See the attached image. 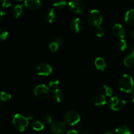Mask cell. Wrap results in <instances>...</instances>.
<instances>
[{
    "instance_id": "cell-1",
    "label": "cell",
    "mask_w": 134,
    "mask_h": 134,
    "mask_svg": "<svg viewBox=\"0 0 134 134\" xmlns=\"http://www.w3.org/2000/svg\"><path fill=\"white\" fill-rule=\"evenodd\" d=\"M34 117L33 115H30L26 117L20 114H16L13 119V126L18 132H24L28 126L29 121L33 120Z\"/></svg>"
},
{
    "instance_id": "cell-2",
    "label": "cell",
    "mask_w": 134,
    "mask_h": 134,
    "mask_svg": "<svg viewBox=\"0 0 134 134\" xmlns=\"http://www.w3.org/2000/svg\"><path fill=\"white\" fill-rule=\"evenodd\" d=\"M119 88L124 92L130 93L134 90V81L130 75L124 74L120 77L119 82Z\"/></svg>"
},
{
    "instance_id": "cell-3",
    "label": "cell",
    "mask_w": 134,
    "mask_h": 134,
    "mask_svg": "<svg viewBox=\"0 0 134 134\" xmlns=\"http://www.w3.org/2000/svg\"><path fill=\"white\" fill-rule=\"evenodd\" d=\"M103 20V16L100 11L97 9H94L90 12L88 16V23L93 27H98L100 26Z\"/></svg>"
},
{
    "instance_id": "cell-4",
    "label": "cell",
    "mask_w": 134,
    "mask_h": 134,
    "mask_svg": "<svg viewBox=\"0 0 134 134\" xmlns=\"http://www.w3.org/2000/svg\"><path fill=\"white\" fill-rule=\"evenodd\" d=\"M109 107L112 110L115 111H119L125 107L126 102L121 98L117 96L112 97L109 99L108 102Z\"/></svg>"
},
{
    "instance_id": "cell-5",
    "label": "cell",
    "mask_w": 134,
    "mask_h": 134,
    "mask_svg": "<svg viewBox=\"0 0 134 134\" xmlns=\"http://www.w3.org/2000/svg\"><path fill=\"white\" fill-rule=\"evenodd\" d=\"M64 120L65 124L69 126H74L81 121V116L76 111H70L64 115Z\"/></svg>"
},
{
    "instance_id": "cell-6",
    "label": "cell",
    "mask_w": 134,
    "mask_h": 134,
    "mask_svg": "<svg viewBox=\"0 0 134 134\" xmlns=\"http://www.w3.org/2000/svg\"><path fill=\"white\" fill-rule=\"evenodd\" d=\"M68 6L69 9L75 14H82L85 12V4L82 0H70Z\"/></svg>"
},
{
    "instance_id": "cell-7",
    "label": "cell",
    "mask_w": 134,
    "mask_h": 134,
    "mask_svg": "<svg viewBox=\"0 0 134 134\" xmlns=\"http://www.w3.org/2000/svg\"><path fill=\"white\" fill-rule=\"evenodd\" d=\"M34 94L39 99H45L50 95V88L45 85H39L34 88Z\"/></svg>"
},
{
    "instance_id": "cell-8",
    "label": "cell",
    "mask_w": 134,
    "mask_h": 134,
    "mask_svg": "<svg viewBox=\"0 0 134 134\" xmlns=\"http://www.w3.org/2000/svg\"><path fill=\"white\" fill-rule=\"evenodd\" d=\"M51 134H65L66 126L65 123L62 121H54L51 126Z\"/></svg>"
},
{
    "instance_id": "cell-9",
    "label": "cell",
    "mask_w": 134,
    "mask_h": 134,
    "mask_svg": "<svg viewBox=\"0 0 134 134\" xmlns=\"http://www.w3.org/2000/svg\"><path fill=\"white\" fill-rule=\"evenodd\" d=\"M37 73L39 76H48L52 72V68L51 65L46 63H41L37 66Z\"/></svg>"
},
{
    "instance_id": "cell-10",
    "label": "cell",
    "mask_w": 134,
    "mask_h": 134,
    "mask_svg": "<svg viewBox=\"0 0 134 134\" xmlns=\"http://www.w3.org/2000/svg\"><path fill=\"white\" fill-rule=\"evenodd\" d=\"M113 35L116 37L122 39L126 36V30L124 27L120 24H115L112 28Z\"/></svg>"
},
{
    "instance_id": "cell-11",
    "label": "cell",
    "mask_w": 134,
    "mask_h": 134,
    "mask_svg": "<svg viewBox=\"0 0 134 134\" xmlns=\"http://www.w3.org/2000/svg\"><path fill=\"white\" fill-rule=\"evenodd\" d=\"M71 28L75 33H80L83 28V23L81 18H75L71 22Z\"/></svg>"
},
{
    "instance_id": "cell-12",
    "label": "cell",
    "mask_w": 134,
    "mask_h": 134,
    "mask_svg": "<svg viewBox=\"0 0 134 134\" xmlns=\"http://www.w3.org/2000/svg\"><path fill=\"white\" fill-rule=\"evenodd\" d=\"M24 5L27 9L31 10H37L42 5L41 0H24Z\"/></svg>"
},
{
    "instance_id": "cell-13",
    "label": "cell",
    "mask_w": 134,
    "mask_h": 134,
    "mask_svg": "<svg viewBox=\"0 0 134 134\" xmlns=\"http://www.w3.org/2000/svg\"><path fill=\"white\" fill-rule=\"evenodd\" d=\"M51 98L55 103H60L64 98V94L60 89H54L51 94Z\"/></svg>"
},
{
    "instance_id": "cell-14",
    "label": "cell",
    "mask_w": 134,
    "mask_h": 134,
    "mask_svg": "<svg viewBox=\"0 0 134 134\" xmlns=\"http://www.w3.org/2000/svg\"><path fill=\"white\" fill-rule=\"evenodd\" d=\"M56 16V11L52 8L47 9L44 13V20H45L46 22H48V23H52L55 20Z\"/></svg>"
},
{
    "instance_id": "cell-15",
    "label": "cell",
    "mask_w": 134,
    "mask_h": 134,
    "mask_svg": "<svg viewBox=\"0 0 134 134\" xmlns=\"http://www.w3.org/2000/svg\"><path fill=\"white\" fill-rule=\"evenodd\" d=\"M25 12L24 7L22 5H17L13 9V14L14 18H20L24 15Z\"/></svg>"
},
{
    "instance_id": "cell-16",
    "label": "cell",
    "mask_w": 134,
    "mask_h": 134,
    "mask_svg": "<svg viewBox=\"0 0 134 134\" xmlns=\"http://www.w3.org/2000/svg\"><path fill=\"white\" fill-rule=\"evenodd\" d=\"M124 20L128 25H134V9H130L126 12L124 16Z\"/></svg>"
},
{
    "instance_id": "cell-17",
    "label": "cell",
    "mask_w": 134,
    "mask_h": 134,
    "mask_svg": "<svg viewBox=\"0 0 134 134\" xmlns=\"http://www.w3.org/2000/svg\"><path fill=\"white\" fill-rule=\"evenodd\" d=\"M95 65L98 70L104 71L107 67V64L103 58L98 57L95 60Z\"/></svg>"
},
{
    "instance_id": "cell-18",
    "label": "cell",
    "mask_w": 134,
    "mask_h": 134,
    "mask_svg": "<svg viewBox=\"0 0 134 134\" xmlns=\"http://www.w3.org/2000/svg\"><path fill=\"white\" fill-rule=\"evenodd\" d=\"M124 64L128 68L134 67V52H132L124 58Z\"/></svg>"
},
{
    "instance_id": "cell-19",
    "label": "cell",
    "mask_w": 134,
    "mask_h": 134,
    "mask_svg": "<svg viewBox=\"0 0 134 134\" xmlns=\"http://www.w3.org/2000/svg\"><path fill=\"white\" fill-rule=\"evenodd\" d=\"M106 98L103 94L97 96L94 99V104L96 106H103L106 104Z\"/></svg>"
},
{
    "instance_id": "cell-20",
    "label": "cell",
    "mask_w": 134,
    "mask_h": 134,
    "mask_svg": "<svg viewBox=\"0 0 134 134\" xmlns=\"http://www.w3.org/2000/svg\"><path fill=\"white\" fill-rule=\"evenodd\" d=\"M116 134H131L130 129L125 125H120L115 129Z\"/></svg>"
},
{
    "instance_id": "cell-21",
    "label": "cell",
    "mask_w": 134,
    "mask_h": 134,
    "mask_svg": "<svg viewBox=\"0 0 134 134\" xmlns=\"http://www.w3.org/2000/svg\"><path fill=\"white\" fill-rule=\"evenodd\" d=\"M31 127H32L33 130L35 131H41L44 129V125L42 122L39 121V120H34L31 122Z\"/></svg>"
},
{
    "instance_id": "cell-22",
    "label": "cell",
    "mask_w": 134,
    "mask_h": 134,
    "mask_svg": "<svg viewBox=\"0 0 134 134\" xmlns=\"http://www.w3.org/2000/svg\"><path fill=\"white\" fill-rule=\"evenodd\" d=\"M52 5L55 9H62L66 7L67 1L65 0H54Z\"/></svg>"
},
{
    "instance_id": "cell-23",
    "label": "cell",
    "mask_w": 134,
    "mask_h": 134,
    "mask_svg": "<svg viewBox=\"0 0 134 134\" xmlns=\"http://www.w3.org/2000/svg\"><path fill=\"white\" fill-rule=\"evenodd\" d=\"M103 93H104L105 95L107 97L112 96L113 94V89L111 88V86H108V85H103Z\"/></svg>"
},
{
    "instance_id": "cell-24",
    "label": "cell",
    "mask_w": 134,
    "mask_h": 134,
    "mask_svg": "<svg viewBox=\"0 0 134 134\" xmlns=\"http://www.w3.org/2000/svg\"><path fill=\"white\" fill-rule=\"evenodd\" d=\"M11 99V95L9 92L2 91L1 93V99L3 102H8Z\"/></svg>"
},
{
    "instance_id": "cell-25",
    "label": "cell",
    "mask_w": 134,
    "mask_h": 134,
    "mask_svg": "<svg viewBox=\"0 0 134 134\" xmlns=\"http://www.w3.org/2000/svg\"><path fill=\"white\" fill-rule=\"evenodd\" d=\"M42 119H43V122L47 124H52V117L51 115L49 114H44L42 116Z\"/></svg>"
},
{
    "instance_id": "cell-26",
    "label": "cell",
    "mask_w": 134,
    "mask_h": 134,
    "mask_svg": "<svg viewBox=\"0 0 134 134\" xmlns=\"http://www.w3.org/2000/svg\"><path fill=\"white\" fill-rule=\"evenodd\" d=\"M118 47L121 51H124L127 48V43L124 39H120L118 43Z\"/></svg>"
},
{
    "instance_id": "cell-27",
    "label": "cell",
    "mask_w": 134,
    "mask_h": 134,
    "mask_svg": "<svg viewBox=\"0 0 134 134\" xmlns=\"http://www.w3.org/2000/svg\"><path fill=\"white\" fill-rule=\"evenodd\" d=\"M60 44L58 43H56V41H52V43H50L49 44V49L50 51L52 52H56V51L58 50L59 47H60Z\"/></svg>"
},
{
    "instance_id": "cell-28",
    "label": "cell",
    "mask_w": 134,
    "mask_h": 134,
    "mask_svg": "<svg viewBox=\"0 0 134 134\" xmlns=\"http://www.w3.org/2000/svg\"><path fill=\"white\" fill-rule=\"evenodd\" d=\"M9 35V33L7 31L5 30L1 29V31H0V39L1 41H5L7 39V37Z\"/></svg>"
},
{
    "instance_id": "cell-29",
    "label": "cell",
    "mask_w": 134,
    "mask_h": 134,
    "mask_svg": "<svg viewBox=\"0 0 134 134\" xmlns=\"http://www.w3.org/2000/svg\"><path fill=\"white\" fill-rule=\"evenodd\" d=\"M95 33L97 37H102L104 35V30H103V29L101 26H98V27H97L96 28Z\"/></svg>"
},
{
    "instance_id": "cell-30",
    "label": "cell",
    "mask_w": 134,
    "mask_h": 134,
    "mask_svg": "<svg viewBox=\"0 0 134 134\" xmlns=\"http://www.w3.org/2000/svg\"><path fill=\"white\" fill-rule=\"evenodd\" d=\"M50 88H56L59 85V81L58 79H52L48 83Z\"/></svg>"
},
{
    "instance_id": "cell-31",
    "label": "cell",
    "mask_w": 134,
    "mask_h": 134,
    "mask_svg": "<svg viewBox=\"0 0 134 134\" xmlns=\"http://www.w3.org/2000/svg\"><path fill=\"white\" fill-rule=\"evenodd\" d=\"M11 5V1L10 0H3L2 6L4 8H8Z\"/></svg>"
},
{
    "instance_id": "cell-32",
    "label": "cell",
    "mask_w": 134,
    "mask_h": 134,
    "mask_svg": "<svg viewBox=\"0 0 134 134\" xmlns=\"http://www.w3.org/2000/svg\"><path fill=\"white\" fill-rule=\"evenodd\" d=\"M78 132L79 133H81V134H89V132L88 131V130H86V128H81V127L79 128Z\"/></svg>"
},
{
    "instance_id": "cell-33",
    "label": "cell",
    "mask_w": 134,
    "mask_h": 134,
    "mask_svg": "<svg viewBox=\"0 0 134 134\" xmlns=\"http://www.w3.org/2000/svg\"><path fill=\"white\" fill-rule=\"evenodd\" d=\"M5 15H6L5 11H4L3 9H1V12H0V20H1V21H3V20L5 17Z\"/></svg>"
},
{
    "instance_id": "cell-34",
    "label": "cell",
    "mask_w": 134,
    "mask_h": 134,
    "mask_svg": "<svg viewBox=\"0 0 134 134\" xmlns=\"http://www.w3.org/2000/svg\"><path fill=\"white\" fill-rule=\"evenodd\" d=\"M54 41H56V43H58L60 45H62L63 43L62 39L60 37H55L54 39Z\"/></svg>"
},
{
    "instance_id": "cell-35",
    "label": "cell",
    "mask_w": 134,
    "mask_h": 134,
    "mask_svg": "<svg viewBox=\"0 0 134 134\" xmlns=\"http://www.w3.org/2000/svg\"><path fill=\"white\" fill-rule=\"evenodd\" d=\"M67 134H79L78 131L75 130H71L69 132H68Z\"/></svg>"
},
{
    "instance_id": "cell-36",
    "label": "cell",
    "mask_w": 134,
    "mask_h": 134,
    "mask_svg": "<svg viewBox=\"0 0 134 134\" xmlns=\"http://www.w3.org/2000/svg\"><path fill=\"white\" fill-rule=\"evenodd\" d=\"M131 37L134 40V30L132 31V33H131Z\"/></svg>"
},
{
    "instance_id": "cell-37",
    "label": "cell",
    "mask_w": 134,
    "mask_h": 134,
    "mask_svg": "<svg viewBox=\"0 0 134 134\" xmlns=\"http://www.w3.org/2000/svg\"><path fill=\"white\" fill-rule=\"evenodd\" d=\"M132 100L133 102V103H134V93L132 95Z\"/></svg>"
},
{
    "instance_id": "cell-38",
    "label": "cell",
    "mask_w": 134,
    "mask_h": 134,
    "mask_svg": "<svg viewBox=\"0 0 134 134\" xmlns=\"http://www.w3.org/2000/svg\"><path fill=\"white\" fill-rule=\"evenodd\" d=\"M105 134H115V133H114L113 132H106V133Z\"/></svg>"
},
{
    "instance_id": "cell-39",
    "label": "cell",
    "mask_w": 134,
    "mask_h": 134,
    "mask_svg": "<svg viewBox=\"0 0 134 134\" xmlns=\"http://www.w3.org/2000/svg\"><path fill=\"white\" fill-rule=\"evenodd\" d=\"M132 52H134V43L132 44Z\"/></svg>"
},
{
    "instance_id": "cell-40",
    "label": "cell",
    "mask_w": 134,
    "mask_h": 134,
    "mask_svg": "<svg viewBox=\"0 0 134 134\" xmlns=\"http://www.w3.org/2000/svg\"><path fill=\"white\" fill-rule=\"evenodd\" d=\"M26 134H34V133H26Z\"/></svg>"
},
{
    "instance_id": "cell-41",
    "label": "cell",
    "mask_w": 134,
    "mask_h": 134,
    "mask_svg": "<svg viewBox=\"0 0 134 134\" xmlns=\"http://www.w3.org/2000/svg\"><path fill=\"white\" fill-rule=\"evenodd\" d=\"M17 1H22V0H17Z\"/></svg>"
},
{
    "instance_id": "cell-42",
    "label": "cell",
    "mask_w": 134,
    "mask_h": 134,
    "mask_svg": "<svg viewBox=\"0 0 134 134\" xmlns=\"http://www.w3.org/2000/svg\"><path fill=\"white\" fill-rule=\"evenodd\" d=\"M132 1H134V0H132Z\"/></svg>"
}]
</instances>
